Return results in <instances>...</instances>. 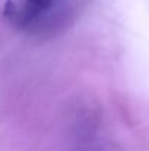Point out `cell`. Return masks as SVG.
Segmentation results:
<instances>
[{
    "mask_svg": "<svg viewBox=\"0 0 149 151\" xmlns=\"http://www.w3.org/2000/svg\"><path fill=\"white\" fill-rule=\"evenodd\" d=\"M25 1H26L28 4H31V6H32V7L40 13V12H43V10L48 9L53 0H25Z\"/></svg>",
    "mask_w": 149,
    "mask_h": 151,
    "instance_id": "cell-1",
    "label": "cell"
}]
</instances>
